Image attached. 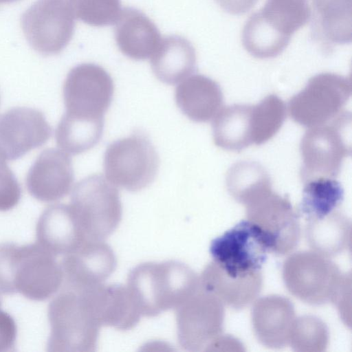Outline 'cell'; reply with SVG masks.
<instances>
[{"mask_svg":"<svg viewBox=\"0 0 352 352\" xmlns=\"http://www.w3.org/2000/svg\"><path fill=\"white\" fill-rule=\"evenodd\" d=\"M56 256L38 242L0 244L1 293H19L36 301L50 298L63 281L61 264Z\"/></svg>","mask_w":352,"mask_h":352,"instance_id":"obj_1","label":"cell"},{"mask_svg":"<svg viewBox=\"0 0 352 352\" xmlns=\"http://www.w3.org/2000/svg\"><path fill=\"white\" fill-rule=\"evenodd\" d=\"M126 287L141 316H154L192 296L199 287V276L179 262L146 263L131 272Z\"/></svg>","mask_w":352,"mask_h":352,"instance_id":"obj_2","label":"cell"},{"mask_svg":"<svg viewBox=\"0 0 352 352\" xmlns=\"http://www.w3.org/2000/svg\"><path fill=\"white\" fill-rule=\"evenodd\" d=\"M48 307L50 334L47 351H94L100 325L89 311L82 291L62 285Z\"/></svg>","mask_w":352,"mask_h":352,"instance_id":"obj_3","label":"cell"},{"mask_svg":"<svg viewBox=\"0 0 352 352\" xmlns=\"http://www.w3.org/2000/svg\"><path fill=\"white\" fill-rule=\"evenodd\" d=\"M70 206L87 241H102L115 230L122 217L119 192L100 174L76 184Z\"/></svg>","mask_w":352,"mask_h":352,"instance_id":"obj_4","label":"cell"},{"mask_svg":"<svg viewBox=\"0 0 352 352\" xmlns=\"http://www.w3.org/2000/svg\"><path fill=\"white\" fill-rule=\"evenodd\" d=\"M351 113L343 111L328 124L309 128L300 144L303 183L318 177L336 178L342 163L351 152L346 140Z\"/></svg>","mask_w":352,"mask_h":352,"instance_id":"obj_5","label":"cell"},{"mask_svg":"<svg viewBox=\"0 0 352 352\" xmlns=\"http://www.w3.org/2000/svg\"><path fill=\"white\" fill-rule=\"evenodd\" d=\"M160 160L149 138L135 131L111 143L104 155V170L112 184L129 191H138L155 179Z\"/></svg>","mask_w":352,"mask_h":352,"instance_id":"obj_6","label":"cell"},{"mask_svg":"<svg viewBox=\"0 0 352 352\" xmlns=\"http://www.w3.org/2000/svg\"><path fill=\"white\" fill-rule=\"evenodd\" d=\"M282 275L290 294L306 303L332 302L343 274L329 257L314 251H300L288 256Z\"/></svg>","mask_w":352,"mask_h":352,"instance_id":"obj_7","label":"cell"},{"mask_svg":"<svg viewBox=\"0 0 352 352\" xmlns=\"http://www.w3.org/2000/svg\"><path fill=\"white\" fill-rule=\"evenodd\" d=\"M351 94L349 78L321 73L311 77L304 89L290 98L288 112L294 121L305 127L326 124L343 112Z\"/></svg>","mask_w":352,"mask_h":352,"instance_id":"obj_8","label":"cell"},{"mask_svg":"<svg viewBox=\"0 0 352 352\" xmlns=\"http://www.w3.org/2000/svg\"><path fill=\"white\" fill-rule=\"evenodd\" d=\"M244 206L246 219L258 230L267 251L285 255L297 246L300 216L287 197L270 189Z\"/></svg>","mask_w":352,"mask_h":352,"instance_id":"obj_9","label":"cell"},{"mask_svg":"<svg viewBox=\"0 0 352 352\" xmlns=\"http://www.w3.org/2000/svg\"><path fill=\"white\" fill-rule=\"evenodd\" d=\"M74 19L66 0H38L23 13L21 26L32 49L43 55H55L71 41Z\"/></svg>","mask_w":352,"mask_h":352,"instance_id":"obj_10","label":"cell"},{"mask_svg":"<svg viewBox=\"0 0 352 352\" xmlns=\"http://www.w3.org/2000/svg\"><path fill=\"white\" fill-rule=\"evenodd\" d=\"M311 18L308 0H267L244 25L261 47L281 53L296 31Z\"/></svg>","mask_w":352,"mask_h":352,"instance_id":"obj_11","label":"cell"},{"mask_svg":"<svg viewBox=\"0 0 352 352\" xmlns=\"http://www.w3.org/2000/svg\"><path fill=\"white\" fill-rule=\"evenodd\" d=\"M113 93V79L102 67L78 65L70 70L64 84L66 113L82 118H104Z\"/></svg>","mask_w":352,"mask_h":352,"instance_id":"obj_12","label":"cell"},{"mask_svg":"<svg viewBox=\"0 0 352 352\" xmlns=\"http://www.w3.org/2000/svg\"><path fill=\"white\" fill-rule=\"evenodd\" d=\"M267 252L258 230L247 219L213 239L210 246L213 261L233 277L260 271Z\"/></svg>","mask_w":352,"mask_h":352,"instance_id":"obj_13","label":"cell"},{"mask_svg":"<svg viewBox=\"0 0 352 352\" xmlns=\"http://www.w3.org/2000/svg\"><path fill=\"white\" fill-rule=\"evenodd\" d=\"M178 340L188 351H206L223 330L224 309L214 296L199 287L176 308Z\"/></svg>","mask_w":352,"mask_h":352,"instance_id":"obj_14","label":"cell"},{"mask_svg":"<svg viewBox=\"0 0 352 352\" xmlns=\"http://www.w3.org/2000/svg\"><path fill=\"white\" fill-rule=\"evenodd\" d=\"M60 264L62 285L84 289L102 284L115 270L116 260L112 250L102 241H87L64 256Z\"/></svg>","mask_w":352,"mask_h":352,"instance_id":"obj_15","label":"cell"},{"mask_svg":"<svg viewBox=\"0 0 352 352\" xmlns=\"http://www.w3.org/2000/svg\"><path fill=\"white\" fill-rule=\"evenodd\" d=\"M296 318L292 302L280 295L257 299L251 311V322L257 340L271 349L288 344L291 328Z\"/></svg>","mask_w":352,"mask_h":352,"instance_id":"obj_16","label":"cell"},{"mask_svg":"<svg viewBox=\"0 0 352 352\" xmlns=\"http://www.w3.org/2000/svg\"><path fill=\"white\" fill-rule=\"evenodd\" d=\"M36 231L37 242L55 256L68 255L87 241L70 205L47 208Z\"/></svg>","mask_w":352,"mask_h":352,"instance_id":"obj_17","label":"cell"},{"mask_svg":"<svg viewBox=\"0 0 352 352\" xmlns=\"http://www.w3.org/2000/svg\"><path fill=\"white\" fill-rule=\"evenodd\" d=\"M87 303L100 326L126 330L141 316L127 287L100 284L82 289Z\"/></svg>","mask_w":352,"mask_h":352,"instance_id":"obj_18","label":"cell"},{"mask_svg":"<svg viewBox=\"0 0 352 352\" xmlns=\"http://www.w3.org/2000/svg\"><path fill=\"white\" fill-rule=\"evenodd\" d=\"M199 284L201 290L214 296L223 305L241 309L252 303L259 294L263 276L260 270L248 276L233 277L212 261L199 277Z\"/></svg>","mask_w":352,"mask_h":352,"instance_id":"obj_19","label":"cell"},{"mask_svg":"<svg viewBox=\"0 0 352 352\" xmlns=\"http://www.w3.org/2000/svg\"><path fill=\"white\" fill-rule=\"evenodd\" d=\"M116 23L115 40L124 55L135 60L153 56L162 37L157 26L146 14L138 9L125 8Z\"/></svg>","mask_w":352,"mask_h":352,"instance_id":"obj_20","label":"cell"},{"mask_svg":"<svg viewBox=\"0 0 352 352\" xmlns=\"http://www.w3.org/2000/svg\"><path fill=\"white\" fill-rule=\"evenodd\" d=\"M175 102L190 120L206 122L221 109L223 94L219 84L202 74L185 78L175 89Z\"/></svg>","mask_w":352,"mask_h":352,"instance_id":"obj_21","label":"cell"},{"mask_svg":"<svg viewBox=\"0 0 352 352\" xmlns=\"http://www.w3.org/2000/svg\"><path fill=\"white\" fill-rule=\"evenodd\" d=\"M196 53L191 43L178 35L163 38L151 57L155 76L161 82L175 85L192 74L196 69Z\"/></svg>","mask_w":352,"mask_h":352,"instance_id":"obj_22","label":"cell"},{"mask_svg":"<svg viewBox=\"0 0 352 352\" xmlns=\"http://www.w3.org/2000/svg\"><path fill=\"white\" fill-rule=\"evenodd\" d=\"M316 38L326 47L351 41V0H311Z\"/></svg>","mask_w":352,"mask_h":352,"instance_id":"obj_23","label":"cell"},{"mask_svg":"<svg viewBox=\"0 0 352 352\" xmlns=\"http://www.w3.org/2000/svg\"><path fill=\"white\" fill-rule=\"evenodd\" d=\"M351 235L350 219L338 210L321 218L307 221V243L313 251L329 258L350 247Z\"/></svg>","mask_w":352,"mask_h":352,"instance_id":"obj_24","label":"cell"},{"mask_svg":"<svg viewBox=\"0 0 352 352\" xmlns=\"http://www.w3.org/2000/svg\"><path fill=\"white\" fill-rule=\"evenodd\" d=\"M252 105L233 104L221 108L213 118L212 136L216 146L240 151L253 144Z\"/></svg>","mask_w":352,"mask_h":352,"instance_id":"obj_25","label":"cell"},{"mask_svg":"<svg viewBox=\"0 0 352 352\" xmlns=\"http://www.w3.org/2000/svg\"><path fill=\"white\" fill-rule=\"evenodd\" d=\"M304 184L297 209L306 221L321 218L338 210L344 199V189L336 178L318 177Z\"/></svg>","mask_w":352,"mask_h":352,"instance_id":"obj_26","label":"cell"},{"mask_svg":"<svg viewBox=\"0 0 352 352\" xmlns=\"http://www.w3.org/2000/svg\"><path fill=\"white\" fill-rule=\"evenodd\" d=\"M103 130L104 118H82L66 113L57 127L56 141L66 152L78 155L95 146Z\"/></svg>","mask_w":352,"mask_h":352,"instance_id":"obj_27","label":"cell"},{"mask_svg":"<svg viewBox=\"0 0 352 352\" xmlns=\"http://www.w3.org/2000/svg\"><path fill=\"white\" fill-rule=\"evenodd\" d=\"M271 184L268 173L255 162H238L228 169L226 175V186L230 195L244 206L271 189Z\"/></svg>","mask_w":352,"mask_h":352,"instance_id":"obj_28","label":"cell"},{"mask_svg":"<svg viewBox=\"0 0 352 352\" xmlns=\"http://www.w3.org/2000/svg\"><path fill=\"white\" fill-rule=\"evenodd\" d=\"M47 155V182L33 195L37 199L50 202L65 196L74 181V171L70 157L57 150Z\"/></svg>","mask_w":352,"mask_h":352,"instance_id":"obj_29","label":"cell"},{"mask_svg":"<svg viewBox=\"0 0 352 352\" xmlns=\"http://www.w3.org/2000/svg\"><path fill=\"white\" fill-rule=\"evenodd\" d=\"M285 117V103L275 94L268 95L252 105L253 144L260 145L272 139L283 126Z\"/></svg>","mask_w":352,"mask_h":352,"instance_id":"obj_30","label":"cell"},{"mask_svg":"<svg viewBox=\"0 0 352 352\" xmlns=\"http://www.w3.org/2000/svg\"><path fill=\"white\" fill-rule=\"evenodd\" d=\"M328 342V329L318 317L305 315L295 318L288 340L294 351L322 352L326 349Z\"/></svg>","mask_w":352,"mask_h":352,"instance_id":"obj_31","label":"cell"},{"mask_svg":"<svg viewBox=\"0 0 352 352\" xmlns=\"http://www.w3.org/2000/svg\"><path fill=\"white\" fill-rule=\"evenodd\" d=\"M74 16L95 27L116 23L120 13V0H66Z\"/></svg>","mask_w":352,"mask_h":352,"instance_id":"obj_32","label":"cell"},{"mask_svg":"<svg viewBox=\"0 0 352 352\" xmlns=\"http://www.w3.org/2000/svg\"><path fill=\"white\" fill-rule=\"evenodd\" d=\"M351 273L343 274L341 281L331 302L337 307L343 322L351 327Z\"/></svg>","mask_w":352,"mask_h":352,"instance_id":"obj_33","label":"cell"},{"mask_svg":"<svg viewBox=\"0 0 352 352\" xmlns=\"http://www.w3.org/2000/svg\"><path fill=\"white\" fill-rule=\"evenodd\" d=\"M17 328L14 318L0 309V352L14 351Z\"/></svg>","mask_w":352,"mask_h":352,"instance_id":"obj_34","label":"cell"},{"mask_svg":"<svg viewBox=\"0 0 352 352\" xmlns=\"http://www.w3.org/2000/svg\"><path fill=\"white\" fill-rule=\"evenodd\" d=\"M226 12L234 14H243L250 11L258 0H215Z\"/></svg>","mask_w":352,"mask_h":352,"instance_id":"obj_35","label":"cell"},{"mask_svg":"<svg viewBox=\"0 0 352 352\" xmlns=\"http://www.w3.org/2000/svg\"><path fill=\"white\" fill-rule=\"evenodd\" d=\"M245 351L243 344L236 338L228 335L218 336L208 346L206 351Z\"/></svg>","mask_w":352,"mask_h":352,"instance_id":"obj_36","label":"cell"},{"mask_svg":"<svg viewBox=\"0 0 352 352\" xmlns=\"http://www.w3.org/2000/svg\"><path fill=\"white\" fill-rule=\"evenodd\" d=\"M19 0H0V6L4 5V4H9L14 2H16Z\"/></svg>","mask_w":352,"mask_h":352,"instance_id":"obj_37","label":"cell"},{"mask_svg":"<svg viewBox=\"0 0 352 352\" xmlns=\"http://www.w3.org/2000/svg\"><path fill=\"white\" fill-rule=\"evenodd\" d=\"M1 294H1V292H0V307H1Z\"/></svg>","mask_w":352,"mask_h":352,"instance_id":"obj_38","label":"cell"}]
</instances>
